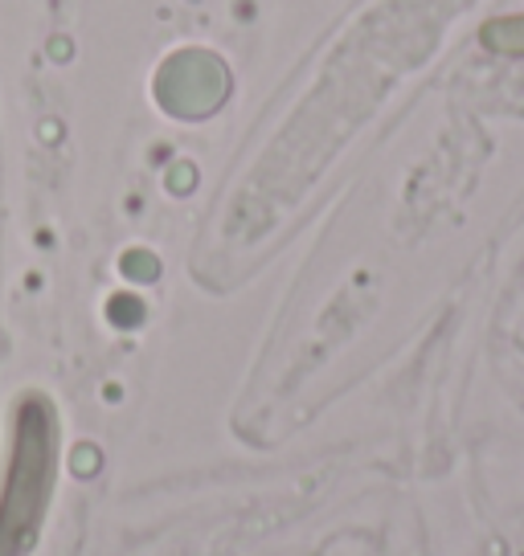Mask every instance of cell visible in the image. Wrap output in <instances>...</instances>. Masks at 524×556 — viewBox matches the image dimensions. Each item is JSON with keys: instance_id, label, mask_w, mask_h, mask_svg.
Returning <instances> with one entry per match:
<instances>
[{"instance_id": "cell-1", "label": "cell", "mask_w": 524, "mask_h": 556, "mask_svg": "<svg viewBox=\"0 0 524 556\" xmlns=\"http://www.w3.org/2000/svg\"><path fill=\"white\" fill-rule=\"evenodd\" d=\"M58 470V414L41 393L17 405L13 454L0 486V556H25L37 544Z\"/></svg>"}, {"instance_id": "cell-2", "label": "cell", "mask_w": 524, "mask_h": 556, "mask_svg": "<svg viewBox=\"0 0 524 556\" xmlns=\"http://www.w3.org/2000/svg\"><path fill=\"white\" fill-rule=\"evenodd\" d=\"M479 46L496 58H524V13H504L491 17L479 29Z\"/></svg>"}]
</instances>
